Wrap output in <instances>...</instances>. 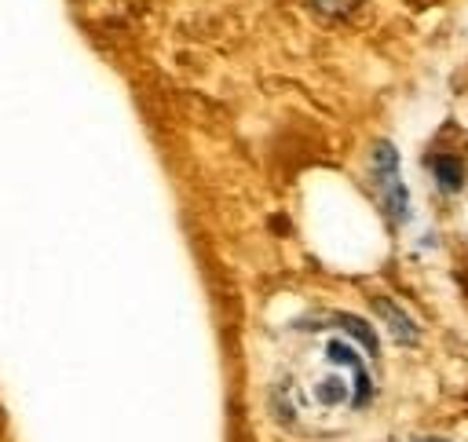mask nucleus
<instances>
[{"instance_id":"5","label":"nucleus","mask_w":468,"mask_h":442,"mask_svg":"<svg viewBox=\"0 0 468 442\" xmlns=\"http://www.w3.org/2000/svg\"><path fill=\"white\" fill-rule=\"evenodd\" d=\"M307 4H311V11H318L325 18H340V15L358 7V0H307Z\"/></svg>"},{"instance_id":"7","label":"nucleus","mask_w":468,"mask_h":442,"mask_svg":"<svg viewBox=\"0 0 468 442\" xmlns=\"http://www.w3.org/2000/svg\"><path fill=\"white\" fill-rule=\"evenodd\" d=\"M413 442H439V438H413Z\"/></svg>"},{"instance_id":"1","label":"nucleus","mask_w":468,"mask_h":442,"mask_svg":"<svg viewBox=\"0 0 468 442\" xmlns=\"http://www.w3.org/2000/svg\"><path fill=\"white\" fill-rule=\"evenodd\" d=\"M373 168H377V194H380V208L388 212L391 223H402L410 212V197L406 186L399 179V157L391 150V142H377L373 150Z\"/></svg>"},{"instance_id":"4","label":"nucleus","mask_w":468,"mask_h":442,"mask_svg":"<svg viewBox=\"0 0 468 442\" xmlns=\"http://www.w3.org/2000/svg\"><path fill=\"white\" fill-rule=\"evenodd\" d=\"M340 325H344V329H347L355 340H362V347H366L369 354H377V336L369 332V325H366L362 318H351V314H344V318H340Z\"/></svg>"},{"instance_id":"2","label":"nucleus","mask_w":468,"mask_h":442,"mask_svg":"<svg viewBox=\"0 0 468 442\" xmlns=\"http://www.w3.org/2000/svg\"><path fill=\"white\" fill-rule=\"evenodd\" d=\"M373 303V310H377V318L388 325V332L399 340V343H413L417 340V321L391 300V296H373L369 300Z\"/></svg>"},{"instance_id":"3","label":"nucleus","mask_w":468,"mask_h":442,"mask_svg":"<svg viewBox=\"0 0 468 442\" xmlns=\"http://www.w3.org/2000/svg\"><path fill=\"white\" fill-rule=\"evenodd\" d=\"M435 183L442 190H461V183H464V161L453 157V153H442L435 161Z\"/></svg>"},{"instance_id":"6","label":"nucleus","mask_w":468,"mask_h":442,"mask_svg":"<svg viewBox=\"0 0 468 442\" xmlns=\"http://www.w3.org/2000/svg\"><path fill=\"white\" fill-rule=\"evenodd\" d=\"M457 285H461V292L468 296V263H461V267H457Z\"/></svg>"}]
</instances>
